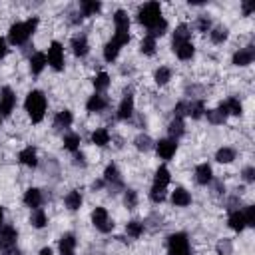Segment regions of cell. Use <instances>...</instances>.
Wrapping results in <instances>:
<instances>
[{"mask_svg": "<svg viewBox=\"0 0 255 255\" xmlns=\"http://www.w3.org/2000/svg\"><path fill=\"white\" fill-rule=\"evenodd\" d=\"M24 108H26L30 120H32L34 124H40V122L44 120V114H46V96H44L40 90H32V92L26 96Z\"/></svg>", "mask_w": 255, "mask_h": 255, "instance_id": "6da1fadb", "label": "cell"}, {"mask_svg": "<svg viewBox=\"0 0 255 255\" xmlns=\"http://www.w3.org/2000/svg\"><path fill=\"white\" fill-rule=\"evenodd\" d=\"M138 20H140V24H144L147 30H154V28L164 20L160 2H147V4H144V6L138 10Z\"/></svg>", "mask_w": 255, "mask_h": 255, "instance_id": "7a4b0ae2", "label": "cell"}, {"mask_svg": "<svg viewBox=\"0 0 255 255\" xmlns=\"http://www.w3.org/2000/svg\"><path fill=\"white\" fill-rule=\"evenodd\" d=\"M38 26V18H30L26 22H16L10 26V32H8V38L12 44L20 46V44H26V40L32 36V32L36 30Z\"/></svg>", "mask_w": 255, "mask_h": 255, "instance_id": "3957f363", "label": "cell"}, {"mask_svg": "<svg viewBox=\"0 0 255 255\" xmlns=\"http://www.w3.org/2000/svg\"><path fill=\"white\" fill-rule=\"evenodd\" d=\"M114 24H116V36H114V40L120 46L128 44L130 42V18H128V14L124 10H118L114 14Z\"/></svg>", "mask_w": 255, "mask_h": 255, "instance_id": "277c9868", "label": "cell"}, {"mask_svg": "<svg viewBox=\"0 0 255 255\" xmlns=\"http://www.w3.org/2000/svg\"><path fill=\"white\" fill-rule=\"evenodd\" d=\"M170 255H189V241L185 233H174L168 241Z\"/></svg>", "mask_w": 255, "mask_h": 255, "instance_id": "5b68a950", "label": "cell"}, {"mask_svg": "<svg viewBox=\"0 0 255 255\" xmlns=\"http://www.w3.org/2000/svg\"><path fill=\"white\" fill-rule=\"evenodd\" d=\"M92 223H94V227H96L98 231H102V233H108V231H112V227H114V223L110 221L108 212H106L104 208H96V210L92 212Z\"/></svg>", "mask_w": 255, "mask_h": 255, "instance_id": "8992f818", "label": "cell"}, {"mask_svg": "<svg viewBox=\"0 0 255 255\" xmlns=\"http://www.w3.org/2000/svg\"><path fill=\"white\" fill-rule=\"evenodd\" d=\"M48 64L52 66L54 70H62L64 68V48L60 42H52L48 48Z\"/></svg>", "mask_w": 255, "mask_h": 255, "instance_id": "52a82bcc", "label": "cell"}, {"mask_svg": "<svg viewBox=\"0 0 255 255\" xmlns=\"http://www.w3.org/2000/svg\"><path fill=\"white\" fill-rule=\"evenodd\" d=\"M16 239H18V231L12 225H4L2 229H0V249H2V251L14 249L16 247Z\"/></svg>", "mask_w": 255, "mask_h": 255, "instance_id": "ba28073f", "label": "cell"}, {"mask_svg": "<svg viewBox=\"0 0 255 255\" xmlns=\"http://www.w3.org/2000/svg\"><path fill=\"white\" fill-rule=\"evenodd\" d=\"M16 106V96L10 88H2V92H0V114L2 116H10L12 110Z\"/></svg>", "mask_w": 255, "mask_h": 255, "instance_id": "9c48e42d", "label": "cell"}, {"mask_svg": "<svg viewBox=\"0 0 255 255\" xmlns=\"http://www.w3.org/2000/svg\"><path fill=\"white\" fill-rule=\"evenodd\" d=\"M156 149H158V156H160L162 160H172V158L176 156L178 142H176V140H172V138H168V140H160V142H158V146H156Z\"/></svg>", "mask_w": 255, "mask_h": 255, "instance_id": "30bf717a", "label": "cell"}, {"mask_svg": "<svg viewBox=\"0 0 255 255\" xmlns=\"http://www.w3.org/2000/svg\"><path fill=\"white\" fill-rule=\"evenodd\" d=\"M214 178V172H212V166L210 164H199L195 168V182L201 183V185H208Z\"/></svg>", "mask_w": 255, "mask_h": 255, "instance_id": "8fae6325", "label": "cell"}, {"mask_svg": "<svg viewBox=\"0 0 255 255\" xmlns=\"http://www.w3.org/2000/svg\"><path fill=\"white\" fill-rule=\"evenodd\" d=\"M58 247H60V253L62 255H74V249H76V237H74V233H64L60 237Z\"/></svg>", "mask_w": 255, "mask_h": 255, "instance_id": "7c38bea8", "label": "cell"}, {"mask_svg": "<svg viewBox=\"0 0 255 255\" xmlns=\"http://www.w3.org/2000/svg\"><path fill=\"white\" fill-rule=\"evenodd\" d=\"M253 56H255L253 48H241L239 52L233 54V64L235 66H247V64L253 62Z\"/></svg>", "mask_w": 255, "mask_h": 255, "instance_id": "4fadbf2b", "label": "cell"}, {"mask_svg": "<svg viewBox=\"0 0 255 255\" xmlns=\"http://www.w3.org/2000/svg\"><path fill=\"white\" fill-rule=\"evenodd\" d=\"M132 114H134V96L128 94V96H124L122 104H120V108H118V118H120V120H128Z\"/></svg>", "mask_w": 255, "mask_h": 255, "instance_id": "5bb4252c", "label": "cell"}, {"mask_svg": "<svg viewBox=\"0 0 255 255\" xmlns=\"http://www.w3.org/2000/svg\"><path fill=\"white\" fill-rule=\"evenodd\" d=\"M172 201H174V206H178V208H185V206L191 203V195H189L187 189L176 187V191L172 193Z\"/></svg>", "mask_w": 255, "mask_h": 255, "instance_id": "9a60e30c", "label": "cell"}, {"mask_svg": "<svg viewBox=\"0 0 255 255\" xmlns=\"http://www.w3.org/2000/svg\"><path fill=\"white\" fill-rule=\"evenodd\" d=\"M174 52H176V56H178L180 60H191L193 54H195V48H193V44H191V40H189V42H183V44H180V46H174Z\"/></svg>", "mask_w": 255, "mask_h": 255, "instance_id": "2e32d148", "label": "cell"}, {"mask_svg": "<svg viewBox=\"0 0 255 255\" xmlns=\"http://www.w3.org/2000/svg\"><path fill=\"white\" fill-rule=\"evenodd\" d=\"M24 203L32 210H38L40 203H42V191L36 189V187H30L26 193H24Z\"/></svg>", "mask_w": 255, "mask_h": 255, "instance_id": "e0dca14e", "label": "cell"}, {"mask_svg": "<svg viewBox=\"0 0 255 255\" xmlns=\"http://www.w3.org/2000/svg\"><path fill=\"white\" fill-rule=\"evenodd\" d=\"M88 38L84 34H78L72 38V50H74V54L76 56H86L88 54Z\"/></svg>", "mask_w": 255, "mask_h": 255, "instance_id": "ac0fdd59", "label": "cell"}, {"mask_svg": "<svg viewBox=\"0 0 255 255\" xmlns=\"http://www.w3.org/2000/svg\"><path fill=\"white\" fill-rule=\"evenodd\" d=\"M18 160L24 164V166H28V168H34L36 164H38V158H36V149L32 147V146H28V147H24L20 154H18Z\"/></svg>", "mask_w": 255, "mask_h": 255, "instance_id": "d6986e66", "label": "cell"}, {"mask_svg": "<svg viewBox=\"0 0 255 255\" xmlns=\"http://www.w3.org/2000/svg\"><path fill=\"white\" fill-rule=\"evenodd\" d=\"M104 182H108L112 187H122V178H120V172L114 164H110L104 172Z\"/></svg>", "mask_w": 255, "mask_h": 255, "instance_id": "ffe728a7", "label": "cell"}, {"mask_svg": "<svg viewBox=\"0 0 255 255\" xmlns=\"http://www.w3.org/2000/svg\"><path fill=\"white\" fill-rule=\"evenodd\" d=\"M106 106H108L106 98H104V96H100V94H94V96H90L88 104H86L88 112H102V110H104Z\"/></svg>", "mask_w": 255, "mask_h": 255, "instance_id": "44dd1931", "label": "cell"}, {"mask_svg": "<svg viewBox=\"0 0 255 255\" xmlns=\"http://www.w3.org/2000/svg\"><path fill=\"white\" fill-rule=\"evenodd\" d=\"M170 180H172V176H170V170L166 168V166H160L158 168V172H156V178H154V187H168V183H170Z\"/></svg>", "mask_w": 255, "mask_h": 255, "instance_id": "7402d4cb", "label": "cell"}, {"mask_svg": "<svg viewBox=\"0 0 255 255\" xmlns=\"http://www.w3.org/2000/svg\"><path fill=\"white\" fill-rule=\"evenodd\" d=\"M120 48H122V46H120V44H118L114 38H112V40H110V42L104 46V58H106V62H114V60L118 58V54H120Z\"/></svg>", "mask_w": 255, "mask_h": 255, "instance_id": "603a6c76", "label": "cell"}, {"mask_svg": "<svg viewBox=\"0 0 255 255\" xmlns=\"http://www.w3.org/2000/svg\"><path fill=\"white\" fill-rule=\"evenodd\" d=\"M46 54H42V52H36V54H32L30 56V70H32V74H40L42 70H44V66H46Z\"/></svg>", "mask_w": 255, "mask_h": 255, "instance_id": "cb8c5ba5", "label": "cell"}, {"mask_svg": "<svg viewBox=\"0 0 255 255\" xmlns=\"http://www.w3.org/2000/svg\"><path fill=\"white\" fill-rule=\"evenodd\" d=\"M72 120H74V118H72V112H70V110H62V112H58L56 118H54V128H58V130L70 128Z\"/></svg>", "mask_w": 255, "mask_h": 255, "instance_id": "d4e9b609", "label": "cell"}, {"mask_svg": "<svg viewBox=\"0 0 255 255\" xmlns=\"http://www.w3.org/2000/svg\"><path fill=\"white\" fill-rule=\"evenodd\" d=\"M227 116H229V114H227V108H225V104H219V108H218V110H212V112H208V120H210L212 124H223Z\"/></svg>", "mask_w": 255, "mask_h": 255, "instance_id": "484cf974", "label": "cell"}, {"mask_svg": "<svg viewBox=\"0 0 255 255\" xmlns=\"http://www.w3.org/2000/svg\"><path fill=\"white\" fill-rule=\"evenodd\" d=\"M227 223H229V227L233 231H243L245 229V219H243V214L241 212H231Z\"/></svg>", "mask_w": 255, "mask_h": 255, "instance_id": "4316f807", "label": "cell"}, {"mask_svg": "<svg viewBox=\"0 0 255 255\" xmlns=\"http://www.w3.org/2000/svg\"><path fill=\"white\" fill-rule=\"evenodd\" d=\"M92 142H94L96 146H100V147L108 146V144H110V132H108L106 128H100V130H96V132L92 134Z\"/></svg>", "mask_w": 255, "mask_h": 255, "instance_id": "83f0119b", "label": "cell"}, {"mask_svg": "<svg viewBox=\"0 0 255 255\" xmlns=\"http://www.w3.org/2000/svg\"><path fill=\"white\" fill-rule=\"evenodd\" d=\"M216 160L219 164H231L235 160V149L233 147H221V149H218Z\"/></svg>", "mask_w": 255, "mask_h": 255, "instance_id": "f1b7e54d", "label": "cell"}, {"mask_svg": "<svg viewBox=\"0 0 255 255\" xmlns=\"http://www.w3.org/2000/svg\"><path fill=\"white\" fill-rule=\"evenodd\" d=\"M64 201H66V208H68V210L76 212V210H80V206H82V193H80V191H70Z\"/></svg>", "mask_w": 255, "mask_h": 255, "instance_id": "f546056e", "label": "cell"}, {"mask_svg": "<svg viewBox=\"0 0 255 255\" xmlns=\"http://www.w3.org/2000/svg\"><path fill=\"white\" fill-rule=\"evenodd\" d=\"M183 42H189V28L185 24H180L174 32V46H180Z\"/></svg>", "mask_w": 255, "mask_h": 255, "instance_id": "4dcf8cb0", "label": "cell"}, {"mask_svg": "<svg viewBox=\"0 0 255 255\" xmlns=\"http://www.w3.org/2000/svg\"><path fill=\"white\" fill-rule=\"evenodd\" d=\"M185 132V124H183V118H174V122L170 124V136L172 140H178L182 138Z\"/></svg>", "mask_w": 255, "mask_h": 255, "instance_id": "1f68e13d", "label": "cell"}, {"mask_svg": "<svg viewBox=\"0 0 255 255\" xmlns=\"http://www.w3.org/2000/svg\"><path fill=\"white\" fill-rule=\"evenodd\" d=\"M140 48H142V52L144 54H147V56H151V54H154L156 52V38L154 36H146L144 40H142V44H140Z\"/></svg>", "mask_w": 255, "mask_h": 255, "instance_id": "d6a6232c", "label": "cell"}, {"mask_svg": "<svg viewBox=\"0 0 255 255\" xmlns=\"http://www.w3.org/2000/svg\"><path fill=\"white\" fill-rule=\"evenodd\" d=\"M203 112H206V108H203V102H201V100H197V102H191V104H187V114H189L193 120L201 118V116H203Z\"/></svg>", "mask_w": 255, "mask_h": 255, "instance_id": "836d02e7", "label": "cell"}, {"mask_svg": "<svg viewBox=\"0 0 255 255\" xmlns=\"http://www.w3.org/2000/svg\"><path fill=\"white\" fill-rule=\"evenodd\" d=\"M30 221H32V225H34L36 229H42V227L48 223V218H46V214H44V212L38 208V210H34V212H32Z\"/></svg>", "mask_w": 255, "mask_h": 255, "instance_id": "e575fe53", "label": "cell"}, {"mask_svg": "<svg viewBox=\"0 0 255 255\" xmlns=\"http://www.w3.org/2000/svg\"><path fill=\"white\" fill-rule=\"evenodd\" d=\"M64 147L68 149V151H78V147H80V136L78 134H68V136H64Z\"/></svg>", "mask_w": 255, "mask_h": 255, "instance_id": "d590c367", "label": "cell"}, {"mask_svg": "<svg viewBox=\"0 0 255 255\" xmlns=\"http://www.w3.org/2000/svg\"><path fill=\"white\" fill-rule=\"evenodd\" d=\"M154 78H156V84L164 86V84H168V82L172 80V70H170V68H166V66H162V68H158V70H156Z\"/></svg>", "mask_w": 255, "mask_h": 255, "instance_id": "8d00e7d4", "label": "cell"}, {"mask_svg": "<svg viewBox=\"0 0 255 255\" xmlns=\"http://www.w3.org/2000/svg\"><path fill=\"white\" fill-rule=\"evenodd\" d=\"M80 8H82V12H84V16H92V14H96V12H100V8H102V4H100V2H90V0H84V2L80 4Z\"/></svg>", "mask_w": 255, "mask_h": 255, "instance_id": "74e56055", "label": "cell"}, {"mask_svg": "<svg viewBox=\"0 0 255 255\" xmlns=\"http://www.w3.org/2000/svg\"><path fill=\"white\" fill-rule=\"evenodd\" d=\"M225 108H227V114H233V116H239V114L243 112L241 102H239L237 98H229V100L225 102Z\"/></svg>", "mask_w": 255, "mask_h": 255, "instance_id": "f35d334b", "label": "cell"}, {"mask_svg": "<svg viewBox=\"0 0 255 255\" xmlns=\"http://www.w3.org/2000/svg\"><path fill=\"white\" fill-rule=\"evenodd\" d=\"M110 86V76L106 72H100L96 78H94V88L96 90H106Z\"/></svg>", "mask_w": 255, "mask_h": 255, "instance_id": "ab89813d", "label": "cell"}, {"mask_svg": "<svg viewBox=\"0 0 255 255\" xmlns=\"http://www.w3.org/2000/svg\"><path fill=\"white\" fill-rule=\"evenodd\" d=\"M212 40H214L216 44L225 42V40H227V28H225V26H218V28H214V30H212Z\"/></svg>", "mask_w": 255, "mask_h": 255, "instance_id": "60d3db41", "label": "cell"}, {"mask_svg": "<svg viewBox=\"0 0 255 255\" xmlns=\"http://www.w3.org/2000/svg\"><path fill=\"white\" fill-rule=\"evenodd\" d=\"M126 231H128L130 237H140V235L144 233V223H140V221H130V223L126 225Z\"/></svg>", "mask_w": 255, "mask_h": 255, "instance_id": "b9f144b4", "label": "cell"}, {"mask_svg": "<svg viewBox=\"0 0 255 255\" xmlns=\"http://www.w3.org/2000/svg\"><path fill=\"white\" fill-rule=\"evenodd\" d=\"M149 199L154 201V203H162V201L166 199V189H164V187H151Z\"/></svg>", "mask_w": 255, "mask_h": 255, "instance_id": "7bdbcfd3", "label": "cell"}, {"mask_svg": "<svg viewBox=\"0 0 255 255\" xmlns=\"http://www.w3.org/2000/svg\"><path fill=\"white\" fill-rule=\"evenodd\" d=\"M136 147H138V149H142V151H147V149L151 147V140H149V136H138V138H136Z\"/></svg>", "mask_w": 255, "mask_h": 255, "instance_id": "ee69618b", "label": "cell"}, {"mask_svg": "<svg viewBox=\"0 0 255 255\" xmlns=\"http://www.w3.org/2000/svg\"><path fill=\"white\" fill-rule=\"evenodd\" d=\"M243 214V219H245V225H255V208L253 206H249L245 212H241Z\"/></svg>", "mask_w": 255, "mask_h": 255, "instance_id": "f6af8a7d", "label": "cell"}, {"mask_svg": "<svg viewBox=\"0 0 255 255\" xmlns=\"http://www.w3.org/2000/svg\"><path fill=\"white\" fill-rule=\"evenodd\" d=\"M124 201H126V206L132 210V208H136V203H138V195H136V191H132V189H128L126 191V197H124Z\"/></svg>", "mask_w": 255, "mask_h": 255, "instance_id": "bcb514c9", "label": "cell"}, {"mask_svg": "<svg viewBox=\"0 0 255 255\" xmlns=\"http://www.w3.org/2000/svg\"><path fill=\"white\" fill-rule=\"evenodd\" d=\"M197 28H199V32H208V30L212 28V20H210L208 16H201V18L197 20Z\"/></svg>", "mask_w": 255, "mask_h": 255, "instance_id": "7dc6e473", "label": "cell"}, {"mask_svg": "<svg viewBox=\"0 0 255 255\" xmlns=\"http://www.w3.org/2000/svg\"><path fill=\"white\" fill-rule=\"evenodd\" d=\"M6 52H8V48H6V42H4V38H0V60H2V58L6 56Z\"/></svg>", "mask_w": 255, "mask_h": 255, "instance_id": "c3c4849f", "label": "cell"}, {"mask_svg": "<svg viewBox=\"0 0 255 255\" xmlns=\"http://www.w3.org/2000/svg\"><path fill=\"white\" fill-rule=\"evenodd\" d=\"M253 174H255V172H253V168H247V170L243 172V176H245V180H247V182H253Z\"/></svg>", "mask_w": 255, "mask_h": 255, "instance_id": "681fc988", "label": "cell"}, {"mask_svg": "<svg viewBox=\"0 0 255 255\" xmlns=\"http://www.w3.org/2000/svg\"><path fill=\"white\" fill-rule=\"evenodd\" d=\"M76 164H80V166H86V162H84V154H76Z\"/></svg>", "mask_w": 255, "mask_h": 255, "instance_id": "f907efd6", "label": "cell"}, {"mask_svg": "<svg viewBox=\"0 0 255 255\" xmlns=\"http://www.w3.org/2000/svg\"><path fill=\"white\" fill-rule=\"evenodd\" d=\"M251 10H253V4L249 2V4H243V12L245 14H251Z\"/></svg>", "mask_w": 255, "mask_h": 255, "instance_id": "816d5d0a", "label": "cell"}, {"mask_svg": "<svg viewBox=\"0 0 255 255\" xmlns=\"http://www.w3.org/2000/svg\"><path fill=\"white\" fill-rule=\"evenodd\" d=\"M40 255H54V253H52V249H50V247H44V249L40 251Z\"/></svg>", "mask_w": 255, "mask_h": 255, "instance_id": "f5cc1de1", "label": "cell"}, {"mask_svg": "<svg viewBox=\"0 0 255 255\" xmlns=\"http://www.w3.org/2000/svg\"><path fill=\"white\" fill-rule=\"evenodd\" d=\"M2 221H4V212H2V208H0V225H2Z\"/></svg>", "mask_w": 255, "mask_h": 255, "instance_id": "db71d44e", "label": "cell"}, {"mask_svg": "<svg viewBox=\"0 0 255 255\" xmlns=\"http://www.w3.org/2000/svg\"><path fill=\"white\" fill-rule=\"evenodd\" d=\"M0 124H2V114H0Z\"/></svg>", "mask_w": 255, "mask_h": 255, "instance_id": "11a10c76", "label": "cell"}]
</instances>
